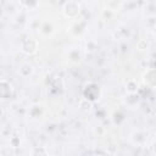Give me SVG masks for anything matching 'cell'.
Returning a JSON list of instances; mask_svg holds the SVG:
<instances>
[{
  "label": "cell",
  "mask_w": 156,
  "mask_h": 156,
  "mask_svg": "<svg viewBox=\"0 0 156 156\" xmlns=\"http://www.w3.org/2000/svg\"><path fill=\"white\" fill-rule=\"evenodd\" d=\"M122 5H123V2H119V1H107V2H105L106 10H108V11H111V12L118 11Z\"/></svg>",
  "instance_id": "obj_15"
},
{
  "label": "cell",
  "mask_w": 156,
  "mask_h": 156,
  "mask_svg": "<svg viewBox=\"0 0 156 156\" xmlns=\"http://www.w3.org/2000/svg\"><path fill=\"white\" fill-rule=\"evenodd\" d=\"M124 89H126L127 94H136L138 90H139V83H138L135 79L130 78V79H128V80L126 82Z\"/></svg>",
  "instance_id": "obj_12"
},
{
  "label": "cell",
  "mask_w": 156,
  "mask_h": 156,
  "mask_svg": "<svg viewBox=\"0 0 156 156\" xmlns=\"http://www.w3.org/2000/svg\"><path fill=\"white\" fill-rule=\"evenodd\" d=\"M83 96L87 101L89 102H95L100 99L101 96V88L98 83L94 82H89L84 85L83 88Z\"/></svg>",
  "instance_id": "obj_1"
},
{
  "label": "cell",
  "mask_w": 156,
  "mask_h": 156,
  "mask_svg": "<svg viewBox=\"0 0 156 156\" xmlns=\"http://www.w3.org/2000/svg\"><path fill=\"white\" fill-rule=\"evenodd\" d=\"M143 82L147 88L154 89L156 85V71L155 68H149L143 74Z\"/></svg>",
  "instance_id": "obj_7"
},
{
  "label": "cell",
  "mask_w": 156,
  "mask_h": 156,
  "mask_svg": "<svg viewBox=\"0 0 156 156\" xmlns=\"http://www.w3.org/2000/svg\"><path fill=\"white\" fill-rule=\"evenodd\" d=\"M21 5H23V6H26L27 9H29V10H34L37 6H39V2L38 1H23V2H21Z\"/></svg>",
  "instance_id": "obj_16"
},
{
  "label": "cell",
  "mask_w": 156,
  "mask_h": 156,
  "mask_svg": "<svg viewBox=\"0 0 156 156\" xmlns=\"http://www.w3.org/2000/svg\"><path fill=\"white\" fill-rule=\"evenodd\" d=\"M62 13L69 20H76L80 13V4L78 1H66L62 6Z\"/></svg>",
  "instance_id": "obj_3"
},
{
  "label": "cell",
  "mask_w": 156,
  "mask_h": 156,
  "mask_svg": "<svg viewBox=\"0 0 156 156\" xmlns=\"http://www.w3.org/2000/svg\"><path fill=\"white\" fill-rule=\"evenodd\" d=\"M34 72V67L32 63L29 62H24V63H21L20 67H18V74L23 78H28L33 74Z\"/></svg>",
  "instance_id": "obj_9"
},
{
  "label": "cell",
  "mask_w": 156,
  "mask_h": 156,
  "mask_svg": "<svg viewBox=\"0 0 156 156\" xmlns=\"http://www.w3.org/2000/svg\"><path fill=\"white\" fill-rule=\"evenodd\" d=\"M38 49H39V41H38V39H35L33 37H28V38L23 39L20 45V50L24 55H28V56L37 54Z\"/></svg>",
  "instance_id": "obj_2"
},
{
  "label": "cell",
  "mask_w": 156,
  "mask_h": 156,
  "mask_svg": "<svg viewBox=\"0 0 156 156\" xmlns=\"http://www.w3.org/2000/svg\"><path fill=\"white\" fill-rule=\"evenodd\" d=\"M13 96V87L6 79H0V100L6 101Z\"/></svg>",
  "instance_id": "obj_5"
},
{
  "label": "cell",
  "mask_w": 156,
  "mask_h": 156,
  "mask_svg": "<svg viewBox=\"0 0 156 156\" xmlns=\"http://www.w3.org/2000/svg\"><path fill=\"white\" fill-rule=\"evenodd\" d=\"M44 115V107L40 104H34L28 110V116L33 119H38Z\"/></svg>",
  "instance_id": "obj_8"
},
{
  "label": "cell",
  "mask_w": 156,
  "mask_h": 156,
  "mask_svg": "<svg viewBox=\"0 0 156 156\" xmlns=\"http://www.w3.org/2000/svg\"><path fill=\"white\" fill-rule=\"evenodd\" d=\"M87 21L85 20H73L71 22V24L68 26V33L73 37H80L85 33V29H87Z\"/></svg>",
  "instance_id": "obj_4"
},
{
  "label": "cell",
  "mask_w": 156,
  "mask_h": 156,
  "mask_svg": "<svg viewBox=\"0 0 156 156\" xmlns=\"http://www.w3.org/2000/svg\"><path fill=\"white\" fill-rule=\"evenodd\" d=\"M67 60H68V62L72 63V65L79 63L80 60H82V51H80L79 49H76V48L71 49V50L68 51V54H67Z\"/></svg>",
  "instance_id": "obj_10"
},
{
  "label": "cell",
  "mask_w": 156,
  "mask_h": 156,
  "mask_svg": "<svg viewBox=\"0 0 156 156\" xmlns=\"http://www.w3.org/2000/svg\"><path fill=\"white\" fill-rule=\"evenodd\" d=\"M132 143L134 144V145H138V146H141V145H144L145 143H146V140H147V138H146V134L144 133V132H141V130H136V132H134L133 134H132Z\"/></svg>",
  "instance_id": "obj_11"
},
{
  "label": "cell",
  "mask_w": 156,
  "mask_h": 156,
  "mask_svg": "<svg viewBox=\"0 0 156 156\" xmlns=\"http://www.w3.org/2000/svg\"><path fill=\"white\" fill-rule=\"evenodd\" d=\"M136 46H138L139 50H145V49L147 48V41H146L145 39H140V40L138 41Z\"/></svg>",
  "instance_id": "obj_18"
},
{
  "label": "cell",
  "mask_w": 156,
  "mask_h": 156,
  "mask_svg": "<svg viewBox=\"0 0 156 156\" xmlns=\"http://www.w3.org/2000/svg\"><path fill=\"white\" fill-rule=\"evenodd\" d=\"M38 32L40 33L41 37H44V38H49V37H51V35L55 33V24L52 23V21H50V20H45V21H43V22L39 24V27H38Z\"/></svg>",
  "instance_id": "obj_6"
},
{
  "label": "cell",
  "mask_w": 156,
  "mask_h": 156,
  "mask_svg": "<svg viewBox=\"0 0 156 156\" xmlns=\"http://www.w3.org/2000/svg\"><path fill=\"white\" fill-rule=\"evenodd\" d=\"M99 156H105V155H99Z\"/></svg>",
  "instance_id": "obj_19"
},
{
  "label": "cell",
  "mask_w": 156,
  "mask_h": 156,
  "mask_svg": "<svg viewBox=\"0 0 156 156\" xmlns=\"http://www.w3.org/2000/svg\"><path fill=\"white\" fill-rule=\"evenodd\" d=\"M0 28H1V24H0Z\"/></svg>",
  "instance_id": "obj_20"
},
{
  "label": "cell",
  "mask_w": 156,
  "mask_h": 156,
  "mask_svg": "<svg viewBox=\"0 0 156 156\" xmlns=\"http://www.w3.org/2000/svg\"><path fill=\"white\" fill-rule=\"evenodd\" d=\"M85 48H87V50H89V51H94V50L96 49V43H95L94 40H89V41L85 44Z\"/></svg>",
  "instance_id": "obj_17"
},
{
  "label": "cell",
  "mask_w": 156,
  "mask_h": 156,
  "mask_svg": "<svg viewBox=\"0 0 156 156\" xmlns=\"http://www.w3.org/2000/svg\"><path fill=\"white\" fill-rule=\"evenodd\" d=\"M138 101H139V96L138 94H127L123 102L127 107H134L138 105Z\"/></svg>",
  "instance_id": "obj_14"
},
{
  "label": "cell",
  "mask_w": 156,
  "mask_h": 156,
  "mask_svg": "<svg viewBox=\"0 0 156 156\" xmlns=\"http://www.w3.org/2000/svg\"><path fill=\"white\" fill-rule=\"evenodd\" d=\"M29 156H49V151L45 146L43 145H37L33 146L29 151Z\"/></svg>",
  "instance_id": "obj_13"
}]
</instances>
